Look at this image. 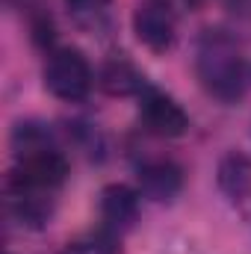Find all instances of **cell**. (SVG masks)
Listing matches in <instances>:
<instances>
[{"label":"cell","instance_id":"1","mask_svg":"<svg viewBox=\"0 0 251 254\" xmlns=\"http://www.w3.org/2000/svg\"><path fill=\"white\" fill-rule=\"evenodd\" d=\"M9 145H12V172H9L12 178L48 192L63 190L71 172V160L51 125L36 119L18 122L12 127Z\"/></svg>","mask_w":251,"mask_h":254},{"label":"cell","instance_id":"2","mask_svg":"<svg viewBox=\"0 0 251 254\" xmlns=\"http://www.w3.org/2000/svg\"><path fill=\"white\" fill-rule=\"evenodd\" d=\"M195 77L207 95L222 104H234L249 89L251 63L231 33L204 30L195 42Z\"/></svg>","mask_w":251,"mask_h":254},{"label":"cell","instance_id":"3","mask_svg":"<svg viewBox=\"0 0 251 254\" xmlns=\"http://www.w3.org/2000/svg\"><path fill=\"white\" fill-rule=\"evenodd\" d=\"M42 80L45 89L65 104H80L89 98L92 86H95V71L86 60L83 51L71 48V45H60L48 51V60L42 68Z\"/></svg>","mask_w":251,"mask_h":254},{"label":"cell","instance_id":"4","mask_svg":"<svg viewBox=\"0 0 251 254\" xmlns=\"http://www.w3.org/2000/svg\"><path fill=\"white\" fill-rule=\"evenodd\" d=\"M139 125L157 139H181L189 133V113L163 89L145 86L139 92Z\"/></svg>","mask_w":251,"mask_h":254},{"label":"cell","instance_id":"5","mask_svg":"<svg viewBox=\"0 0 251 254\" xmlns=\"http://www.w3.org/2000/svg\"><path fill=\"white\" fill-rule=\"evenodd\" d=\"M3 201H6V216L9 222H15L18 228H27V231H42L54 210H57V192L39 190V187H30V184H21L18 178L6 175V184H3Z\"/></svg>","mask_w":251,"mask_h":254},{"label":"cell","instance_id":"6","mask_svg":"<svg viewBox=\"0 0 251 254\" xmlns=\"http://www.w3.org/2000/svg\"><path fill=\"white\" fill-rule=\"evenodd\" d=\"M133 33L151 54H166L178 42V12L172 0H139L133 9Z\"/></svg>","mask_w":251,"mask_h":254},{"label":"cell","instance_id":"7","mask_svg":"<svg viewBox=\"0 0 251 254\" xmlns=\"http://www.w3.org/2000/svg\"><path fill=\"white\" fill-rule=\"evenodd\" d=\"M142 210V192L127 187V184H110L101 190L98 198V216H101V231L110 234L113 240H122L130 234L139 222Z\"/></svg>","mask_w":251,"mask_h":254},{"label":"cell","instance_id":"8","mask_svg":"<svg viewBox=\"0 0 251 254\" xmlns=\"http://www.w3.org/2000/svg\"><path fill=\"white\" fill-rule=\"evenodd\" d=\"M136 184H139L136 190L142 192V198L157 201V204H169L184 190V172L169 157H151V160H142L136 166Z\"/></svg>","mask_w":251,"mask_h":254},{"label":"cell","instance_id":"9","mask_svg":"<svg viewBox=\"0 0 251 254\" xmlns=\"http://www.w3.org/2000/svg\"><path fill=\"white\" fill-rule=\"evenodd\" d=\"M95 83L107 95H113V98H130V95L139 98V92L148 86L145 74L130 63L125 54H116V57L104 60L101 68H98V74H95Z\"/></svg>","mask_w":251,"mask_h":254},{"label":"cell","instance_id":"10","mask_svg":"<svg viewBox=\"0 0 251 254\" xmlns=\"http://www.w3.org/2000/svg\"><path fill=\"white\" fill-rule=\"evenodd\" d=\"M216 184L234 207H243L251 195V160L240 151L225 154L216 169Z\"/></svg>","mask_w":251,"mask_h":254},{"label":"cell","instance_id":"11","mask_svg":"<svg viewBox=\"0 0 251 254\" xmlns=\"http://www.w3.org/2000/svg\"><path fill=\"white\" fill-rule=\"evenodd\" d=\"M65 9L86 33H107L113 27V0H65Z\"/></svg>","mask_w":251,"mask_h":254},{"label":"cell","instance_id":"12","mask_svg":"<svg viewBox=\"0 0 251 254\" xmlns=\"http://www.w3.org/2000/svg\"><path fill=\"white\" fill-rule=\"evenodd\" d=\"M60 254H119L116 240L110 234H89V237H77L65 246Z\"/></svg>","mask_w":251,"mask_h":254},{"label":"cell","instance_id":"13","mask_svg":"<svg viewBox=\"0 0 251 254\" xmlns=\"http://www.w3.org/2000/svg\"><path fill=\"white\" fill-rule=\"evenodd\" d=\"M6 3H9V6H15V9H27V12H33V15L42 9V6H39V0H6Z\"/></svg>","mask_w":251,"mask_h":254}]
</instances>
